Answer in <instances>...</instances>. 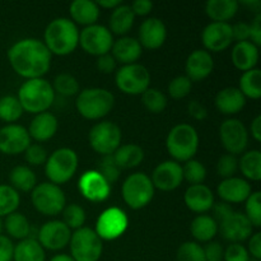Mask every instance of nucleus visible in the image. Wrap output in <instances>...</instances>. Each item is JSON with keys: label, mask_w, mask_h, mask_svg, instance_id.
I'll return each instance as SVG.
<instances>
[{"label": "nucleus", "mask_w": 261, "mask_h": 261, "mask_svg": "<svg viewBox=\"0 0 261 261\" xmlns=\"http://www.w3.org/2000/svg\"><path fill=\"white\" fill-rule=\"evenodd\" d=\"M51 53L43 41L37 38H23L8 50V60L13 70L22 78H42L51 68Z\"/></svg>", "instance_id": "1"}, {"label": "nucleus", "mask_w": 261, "mask_h": 261, "mask_svg": "<svg viewBox=\"0 0 261 261\" xmlns=\"http://www.w3.org/2000/svg\"><path fill=\"white\" fill-rule=\"evenodd\" d=\"M43 43L51 55H70L79 45L78 27L69 18H56L46 27L43 33Z\"/></svg>", "instance_id": "2"}, {"label": "nucleus", "mask_w": 261, "mask_h": 261, "mask_svg": "<svg viewBox=\"0 0 261 261\" xmlns=\"http://www.w3.org/2000/svg\"><path fill=\"white\" fill-rule=\"evenodd\" d=\"M23 111L38 115L47 112L55 101L53 86L46 79L37 78L25 81L19 87L17 96Z\"/></svg>", "instance_id": "3"}, {"label": "nucleus", "mask_w": 261, "mask_h": 261, "mask_svg": "<svg viewBox=\"0 0 261 261\" xmlns=\"http://www.w3.org/2000/svg\"><path fill=\"white\" fill-rule=\"evenodd\" d=\"M166 148L175 162L194 160L199 149V134L189 124H178L171 129L166 139Z\"/></svg>", "instance_id": "4"}, {"label": "nucleus", "mask_w": 261, "mask_h": 261, "mask_svg": "<svg viewBox=\"0 0 261 261\" xmlns=\"http://www.w3.org/2000/svg\"><path fill=\"white\" fill-rule=\"evenodd\" d=\"M115 97L105 88H87L79 92L75 107L81 116L87 120H99L111 112Z\"/></svg>", "instance_id": "5"}, {"label": "nucleus", "mask_w": 261, "mask_h": 261, "mask_svg": "<svg viewBox=\"0 0 261 261\" xmlns=\"http://www.w3.org/2000/svg\"><path fill=\"white\" fill-rule=\"evenodd\" d=\"M78 154L70 148H59L51 153L45 163V175L48 182L60 186L74 177L78 170Z\"/></svg>", "instance_id": "6"}, {"label": "nucleus", "mask_w": 261, "mask_h": 261, "mask_svg": "<svg viewBox=\"0 0 261 261\" xmlns=\"http://www.w3.org/2000/svg\"><path fill=\"white\" fill-rule=\"evenodd\" d=\"M154 186L149 176L144 172L132 173L124 181L121 188L122 199L129 208L138 211L152 201L154 196Z\"/></svg>", "instance_id": "7"}, {"label": "nucleus", "mask_w": 261, "mask_h": 261, "mask_svg": "<svg viewBox=\"0 0 261 261\" xmlns=\"http://www.w3.org/2000/svg\"><path fill=\"white\" fill-rule=\"evenodd\" d=\"M70 256L74 261H98L103 252V244L94 229L79 228L71 233Z\"/></svg>", "instance_id": "8"}, {"label": "nucleus", "mask_w": 261, "mask_h": 261, "mask_svg": "<svg viewBox=\"0 0 261 261\" xmlns=\"http://www.w3.org/2000/svg\"><path fill=\"white\" fill-rule=\"evenodd\" d=\"M31 200L33 206L41 214L55 217L61 214L66 205V198L60 186L51 182H42L36 185L31 191Z\"/></svg>", "instance_id": "9"}, {"label": "nucleus", "mask_w": 261, "mask_h": 261, "mask_svg": "<svg viewBox=\"0 0 261 261\" xmlns=\"http://www.w3.org/2000/svg\"><path fill=\"white\" fill-rule=\"evenodd\" d=\"M121 129L112 121H101L92 126L88 134V142L96 153L105 155H112L115 150L121 145Z\"/></svg>", "instance_id": "10"}, {"label": "nucleus", "mask_w": 261, "mask_h": 261, "mask_svg": "<svg viewBox=\"0 0 261 261\" xmlns=\"http://www.w3.org/2000/svg\"><path fill=\"white\" fill-rule=\"evenodd\" d=\"M116 86L122 93L129 96L143 94L150 84L149 70L142 64H130L122 65L115 75Z\"/></svg>", "instance_id": "11"}, {"label": "nucleus", "mask_w": 261, "mask_h": 261, "mask_svg": "<svg viewBox=\"0 0 261 261\" xmlns=\"http://www.w3.org/2000/svg\"><path fill=\"white\" fill-rule=\"evenodd\" d=\"M114 45V36L107 27L102 24H92L79 31V46L87 54L101 56L110 54Z\"/></svg>", "instance_id": "12"}, {"label": "nucleus", "mask_w": 261, "mask_h": 261, "mask_svg": "<svg viewBox=\"0 0 261 261\" xmlns=\"http://www.w3.org/2000/svg\"><path fill=\"white\" fill-rule=\"evenodd\" d=\"M129 226V218L122 209L112 206L99 214L96 223V232L102 241H114L119 239Z\"/></svg>", "instance_id": "13"}, {"label": "nucleus", "mask_w": 261, "mask_h": 261, "mask_svg": "<svg viewBox=\"0 0 261 261\" xmlns=\"http://www.w3.org/2000/svg\"><path fill=\"white\" fill-rule=\"evenodd\" d=\"M222 145L228 154L237 155L245 153L249 145V132L244 122L237 119H228L219 127Z\"/></svg>", "instance_id": "14"}, {"label": "nucleus", "mask_w": 261, "mask_h": 261, "mask_svg": "<svg viewBox=\"0 0 261 261\" xmlns=\"http://www.w3.org/2000/svg\"><path fill=\"white\" fill-rule=\"evenodd\" d=\"M71 231L63 221H50L41 226L37 233V241L43 250L59 251L69 245Z\"/></svg>", "instance_id": "15"}, {"label": "nucleus", "mask_w": 261, "mask_h": 261, "mask_svg": "<svg viewBox=\"0 0 261 261\" xmlns=\"http://www.w3.org/2000/svg\"><path fill=\"white\" fill-rule=\"evenodd\" d=\"M30 145V134L22 125L8 124L0 129V153L3 154H20L24 153Z\"/></svg>", "instance_id": "16"}, {"label": "nucleus", "mask_w": 261, "mask_h": 261, "mask_svg": "<svg viewBox=\"0 0 261 261\" xmlns=\"http://www.w3.org/2000/svg\"><path fill=\"white\" fill-rule=\"evenodd\" d=\"M78 188L84 199L92 203H101L110 196L111 185L99 175L97 170H91L81 176Z\"/></svg>", "instance_id": "17"}, {"label": "nucleus", "mask_w": 261, "mask_h": 261, "mask_svg": "<svg viewBox=\"0 0 261 261\" xmlns=\"http://www.w3.org/2000/svg\"><path fill=\"white\" fill-rule=\"evenodd\" d=\"M201 41L205 51H208L209 54L222 53L227 50L233 42L231 24L211 22L201 32Z\"/></svg>", "instance_id": "18"}, {"label": "nucleus", "mask_w": 261, "mask_h": 261, "mask_svg": "<svg viewBox=\"0 0 261 261\" xmlns=\"http://www.w3.org/2000/svg\"><path fill=\"white\" fill-rule=\"evenodd\" d=\"M150 180L154 189H158V190H176L184 181L182 166L175 161H165L154 168Z\"/></svg>", "instance_id": "19"}, {"label": "nucleus", "mask_w": 261, "mask_h": 261, "mask_svg": "<svg viewBox=\"0 0 261 261\" xmlns=\"http://www.w3.org/2000/svg\"><path fill=\"white\" fill-rule=\"evenodd\" d=\"M218 229L224 240L232 244H241L245 240L250 239L254 227L245 214L233 212L226 219L219 222Z\"/></svg>", "instance_id": "20"}, {"label": "nucleus", "mask_w": 261, "mask_h": 261, "mask_svg": "<svg viewBox=\"0 0 261 261\" xmlns=\"http://www.w3.org/2000/svg\"><path fill=\"white\" fill-rule=\"evenodd\" d=\"M167 38V28L166 24L158 18H148L143 20L139 27V41L142 48L147 50H157L162 47Z\"/></svg>", "instance_id": "21"}, {"label": "nucleus", "mask_w": 261, "mask_h": 261, "mask_svg": "<svg viewBox=\"0 0 261 261\" xmlns=\"http://www.w3.org/2000/svg\"><path fill=\"white\" fill-rule=\"evenodd\" d=\"M252 193L251 184L241 177H231L222 181L217 188V194L227 204H240L247 200Z\"/></svg>", "instance_id": "22"}, {"label": "nucleus", "mask_w": 261, "mask_h": 261, "mask_svg": "<svg viewBox=\"0 0 261 261\" xmlns=\"http://www.w3.org/2000/svg\"><path fill=\"white\" fill-rule=\"evenodd\" d=\"M214 69L213 56L205 50H195L188 56L185 64L186 76L191 82H201L208 78Z\"/></svg>", "instance_id": "23"}, {"label": "nucleus", "mask_w": 261, "mask_h": 261, "mask_svg": "<svg viewBox=\"0 0 261 261\" xmlns=\"http://www.w3.org/2000/svg\"><path fill=\"white\" fill-rule=\"evenodd\" d=\"M186 206L194 213L203 214L211 211L214 205V194L204 184L190 185L184 195Z\"/></svg>", "instance_id": "24"}, {"label": "nucleus", "mask_w": 261, "mask_h": 261, "mask_svg": "<svg viewBox=\"0 0 261 261\" xmlns=\"http://www.w3.org/2000/svg\"><path fill=\"white\" fill-rule=\"evenodd\" d=\"M59 129V122L55 115L51 112H42L33 117L28 127V134L31 139L38 143H43L55 137Z\"/></svg>", "instance_id": "25"}, {"label": "nucleus", "mask_w": 261, "mask_h": 261, "mask_svg": "<svg viewBox=\"0 0 261 261\" xmlns=\"http://www.w3.org/2000/svg\"><path fill=\"white\" fill-rule=\"evenodd\" d=\"M111 53L112 58L116 60V63L122 64V65H130L139 60L143 48L137 38L124 36L117 41H114Z\"/></svg>", "instance_id": "26"}, {"label": "nucleus", "mask_w": 261, "mask_h": 261, "mask_svg": "<svg viewBox=\"0 0 261 261\" xmlns=\"http://www.w3.org/2000/svg\"><path fill=\"white\" fill-rule=\"evenodd\" d=\"M232 63L234 68L241 71H249L255 69L259 61V47L255 46L251 41L237 42L231 53Z\"/></svg>", "instance_id": "27"}, {"label": "nucleus", "mask_w": 261, "mask_h": 261, "mask_svg": "<svg viewBox=\"0 0 261 261\" xmlns=\"http://www.w3.org/2000/svg\"><path fill=\"white\" fill-rule=\"evenodd\" d=\"M217 110L223 115H237L244 110L246 98L236 87H227L219 91L216 96Z\"/></svg>", "instance_id": "28"}, {"label": "nucleus", "mask_w": 261, "mask_h": 261, "mask_svg": "<svg viewBox=\"0 0 261 261\" xmlns=\"http://www.w3.org/2000/svg\"><path fill=\"white\" fill-rule=\"evenodd\" d=\"M69 13L71 22L86 27L96 24L99 18V8L92 0H75L69 7Z\"/></svg>", "instance_id": "29"}, {"label": "nucleus", "mask_w": 261, "mask_h": 261, "mask_svg": "<svg viewBox=\"0 0 261 261\" xmlns=\"http://www.w3.org/2000/svg\"><path fill=\"white\" fill-rule=\"evenodd\" d=\"M134 20L135 15L134 13H133L130 5H119V7L115 8V9L112 10L111 15H110V32L112 33V36L117 35L124 37V36L133 28Z\"/></svg>", "instance_id": "30"}, {"label": "nucleus", "mask_w": 261, "mask_h": 261, "mask_svg": "<svg viewBox=\"0 0 261 261\" xmlns=\"http://www.w3.org/2000/svg\"><path fill=\"white\" fill-rule=\"evenodd\" d=\"M240 3L236 0H209L205 13L213 22L228 23L239 12Z\"/></svg>", "instance_id": "31"}, {"label": "nucleus", "mask_w": 261, "mask_h": 261, "mask_svg": "<svg viewBox=\"0 0 261 261\" xmlns=\"http://www.w3.org/2000/svg\"><path fill=\"white\" fill-rule=\"evenodd\" d=\"M218 223L216 219L206 214H199L190 224V232L194 239L199 242H211L218 233Z\"/></svg>", "instance_id": "32"}, {"label": "nucleus", "mask_w": 261, "mask_h": 261, "mask_svg": "<svg viewBox=\"0 0 261 261\" xmlns=\"http://www.w3.org/2000/svg\"><path fill=\"white\" fill-rule=\"evenodd\" d=\"M115 163L120 170H130L138 167L144 160V152L137 144L120 145L112 154Z\"/></svg>", "instance_id": "33"}, {"label": "nucleus", "mask_w": 261, "mask_h": 261, "mask_svg": "<svg viewBox=\"0 0 261 261\" xmlns=\"http://www.w3.org/2000/svg\"><path fill=\"white\" fill-rule=\"evenodd\" d=\"M13 261H46L45 250L37 240L28 237L14 246Z\"/></svg>", "instance_id": "34"}, {"label": "nucleus", "mask_w": 261, "mask_h": 261, "mask_svg": "<svg viewBox=\"0 0 261 261\" xmlns=\"http://www.w3.org/2000/svg\"><path fill=\"white\" fill-rule=\"evenodd\" d=\"M3 228L7 231L8 236L18 240V241L28 239L31 236V231H32L27 217L18 212L5 217V221L3 222Z\"/></svg>", "instance_id": "35"}, {"label": "nucleus", "mask_w": 261, "mask_h": 261, "mask_svg": "<svg viewBox=\"0 0 261 261\" xmlns=\"http://www.w3.org/2000/svg\"><path fill=\"white\" fill-rule=\"evenodd\" d=\"M10 186L14 190L22 193H30L37 185L36 173L27 166H17L9 173Z\"/></svg>", "instance_id": "36"}, {"label": "nucleus", "mask_w": 261, "mask_h": 261, "mask_svg": "<svg viewBox=\"0 0 261 261\" xmlns=\"http://www.w3.org/2000/svg\"><path fill=\"white\" fill-rule=\"evenodd\" d=\"M239 168L242 175L251 181H260L261 178V153L260 150L252 149L245 152L239 161Z\"/></svg>", "instance_id": "37"}, {"label": "nucleus", "mask_w": 261, "mask_h": 261, "mask_svg": "<svg viewBox=\"0 0 261 261\" xmlns=\"http://www.w3.org/2000/svg\"><path fill=\"white\" fill-rule=\"evenodd\" d=\"M239 89L245 98L259 99L261 97V71L260 69H251L242 73L240 78Z\"/></svg>", "instance_id": "38"}, {"label": "nucleus", "mask_w": 261, "mask_h": 261, "mask_svg": "<svg viewBox=\"0 0 261 261\" xmlns=\"http://www.w3.org/2000/svg\"><path fill=\"white\" fill-rule=\"evenodd\" d=\"M23 109L19 101L14 96L0 97V120L8 124H14L22 117Z\"/></svg>", "instance_id": "39"}, {"label": "nucleus", "mask_w": 261, "mask_h": 261, "mask_svg": "<svg viewBox=\"0 0 261 261\" xmlns=\"http://www.w3.org/2000/svg\"><path fill=\"white\" fill-rule=\"evenodd\" d=\"M20 204V196L10 185H0V218L17 212Z\"/></svg>", "instance_id": "40"}, {"label": "nucleus", "mask_w": 261, "mask_h": 261, "mask_svg": "<svg viewBox=\"0 0 261 261\" xmlns=\"http://www.w3.org/2000/svg\"><path fill=\"white\" fill-rule=\"evenodd\" d=\"M55 94H60L64 97L78 96L79 93V83L75 76L68 73H61L55 76L54 83L51 84Z\"/></svg>", "instance_id": "41"}, {"label": "nucleus", "mask_w": 261, "mask_h": 261, "mask_svg": "<svg viewBox=\"0 0 261 261\" xmlns=\"http://www.w3.org/2000/svg\"><path fill=\"white\" fill-rule=\"evenodd\" d=\"M142 102L145 109L152 114H161L167 107V97L163 92L155 88H148L142 94Z\"/></svg>", "instance_id": "42"}, {"label": "nucleus", "mask_w": 261, "mask_h": 261, "mask_svg": "<svg viewBox=\"0 0 261 261\" xmlns=\"http://www.w3.org/2000/svg\"><path fill=\"white\" fill-rule=\"evenodd\" d=\"M63 214V222L66 224L69 229H76L83 228L84 223H86V212L78 204H69L65 205V208L61 212Z\"/></svg>", "instance_id": "43"}, {"label": "nucleus", "mask_w": 261, "mask_h": 261, "mask_svg": "<svg viewBox=\"0 0 261 261\" xmlns=\"http://www.w3.org/2000/svg\"><path fill=\"white\" fill-rule=\"evenodd\" d=\"M182 176L190 185H200L206 178V168L199 161L190 160L182 166Z\"/></svg>", "instance_id": "44"}, {"label": "nucleus", "mask_w": 261, "mask_h": 261, "mask_svg": "<svg viewBox=\"0 0 261 261\" xmlns=\"http://www.w3.org/2000/svg\"><path fill=\"white\" fill-rule=\"evenodd\" d=\"M176 261H205L203 246L195 241L184 242L176 252Z\"/></svg>", "instance_id": "45"}, {"label": "nucleus", "mask_w": 261, "mask_h": 261, "mask_svg": "<svg viewBox=\"0 0 261 261\" xmlns=\"http://www.w3.org/2000/svg\"><path fill=\"white\" fill-rule=\"evenodd\" d=\"M246 205H245V212H246V218L249 219L250 223L252 224V227H256L259 228L261 226V194L260 191H255L251 193V195L247 198V200L245 201Z\"/></svg>", "instance_id": "46"}, {"label": "nucleus", "mask_w": 261, "mask_h": 261, "mask_svg": "<svg viewBox=\"0 0 261 261\" xmlns=\"http://www.w3.org/2000/svg\"><path fill=\"white\" fill-rule=\"evenodd\" d=\"M193 88V82L186 75H178L168 84V94L173 99H182L189 96Z\"/></svg>", "instance_id": "47"}, {"label": "nucleus", "mask_w": 261, "mask_h": 261, "mask_svg": "<svg viewBox=\"0 0 261 261\" xmlns=\"http://www.w3.org/2000/svg\"><path fill=\"white\" fill-rule=\"evenodd\" d=\"M97 171H98L99 175H101L110 185H111V184H115L119 180L120 172H121V170H120V168L117 167L116 163H115L112 155H105V157H102V160L99 161L98 163V170Z\"/></svg>", "instance_id": "48"}, {"label": "nucleus", "mask_w": 261, "mask_h": 261, "mask_svg": "<svg viewBox=\"0 0 261 261\" xmlns=\"http://www.w3.org/2000/svg\"><path fill=\"white\" fill-rule=\"evenodd\" d=\"M237 171H239V160H237L236 155H232L227 153V154H223L218 160V163H217V173L221 177H223V180L234 177Z\"/></svg>", "instance_id": "49"}, {"label": "nucleus", "mask_w": 261, "mask_h": 261, "mask_svg": "<svg viewBox=\"0 0 261 261\" xmlns=\"http://www.w3.org/2000/svg\"><path fill=\"white\" fill-rule=\"evenodd\" d=\"M47 150L45 149V147L38 144V143H36V144H32V143H31V145L24 152L25 161H27L28 165L31 166L45 165L46 161H47Z\"/></svg>", "instance_id": "50"}, {"label": "nucleus", "mask_w": 261, "mask_h": 261, "mask_svg": "<svg viewBox=\"0 0 261 261\" xmlns=\"http://www.w3.org/2000/svg\"><path fill=\"white\" fill-rule=\"evenodd\" d=\"M223 261H250V255L244 245L231 244L224 250Z\"/></svg>", "instance_id": "51"}, {"label": "nucleus", "mask_w": 261, "mask_h": 261, "mask_svg": "<svg viewBox=\"0 0 261 261\" xmlns=\"http://www.w3.org/2000/svg\"><path fill=\"white\" fill-rule=\"evenodd\" d=\"M204 249V255H205V261H223L224 249L219 242L211 241L206 244Z\"/></svg>", "instance_id": "52"}, {"label": "nucleus", "mask_w": 261, "mask_h": 261, "mask_svg": "<svg viewBox=\"0 0 261 261\" xmlns=\"http://www.w3.org/2000/svg\"><path fill=\"white\" fill-rule=\"evenodd\" d=\"M116 60L112 58L111 54H105V55H101L97 58L96 66L101 73L103 74H111L116 70Z\"/></svg>", "instance_id": "53"}, {"label": "nucleus", "mask_w": 261, "mask_h": 261, "mask_svg": "<svg viewBox=\"0 0 261 261\" xmlns=\"http://www.w3.org/2000/svg\"><path fill=\"white\" fill-rule=\"evenodd\" d=\"M14 244L8 236L0 234V261H13Z\"/></svg>", "instance_id": "54"}, {"label": "nucleus", "mask_w": 261, "mask_h": 261, "mask_svg": "<svg viewBox=\"0 0 261 261\" xmlns=\"http://www.w3.org/2000/svg\"><path fill=\"white\" fill-rule=\"evenodd\" d=\"M231 28L233 41H237V42L250 41V24L245 22H239L236 24L231 25Z\"/></svg>", "instance_id": "55"}, {"label": "nucleus", "mask_w": 261, "mask_h": 261, "mask_svg": "<svg viewBox=\"0 0 261 261\" xmlns=\"http://www.w3.org/2000/svg\"><path fill=\"white\" fill-rule=\"evenodd\" d=\"M247 252L251 257H254L256 261L261 260V233L256 232V233L251 234L249 240V246H247Z\"/></svg>", "instance_id": "56"}, {"label": "nucleus", "mask_w": 261, "mask_h": 261, "mask_svg": "<svg viewBox=\"0 0 261 261\" xmlns=\"http://www.w3.org/2000/svg\"><path fill=\"white\" fill-rule=\"evenodd\" d=\"M188 112L193 119L199 120H205L208 116V111H206L205 106L203 103H200L199 101H191L188 105Z\"/></svg>", "instance_id": "57"}, {"label": "nucleus", "mask_w": 261, "mask_h": 261, "mask_svg": "<svg viewBox=\"0 0 261 261\" xmlns=\"http://www.w3.org/2000/svg\"><path fill=\"white\" fill-rule=\"evenodd\" d=\"M133 13L134 15H139V17H145V15L149 14L150 12L153 10V3L149 2V0H135L132 5Z\"/></svg>", "instance_id": "58"}, {"label": "nucleus", "mask_w": 261, "mask_h": 261, "mask_svg": "<svg viewBox=\"0 0 261 261\" xmlns=\"http://www.w3.org/2000/svg\"><path fill=\"white\" fill-rule=\"evenodd\" d=\"M212 209H213V212H214L213 218L216 219L217 223L222 222L223 219H226L229 214L233 213V209H232V206L229 205V204L224 203V201H221V203H218V204H214L213 208Z\"/></svg>", "instance_id": "59"}, {"label": "nucleus", "mask_w": 261, "mask_h": 261, "mask_svg": "<svg viewBox=\"0 0 261 261\" xmlns=\"http://www.w3.org/2000/svg\"><path fill=\"white\" fill-rule=\"evenodd\" d=\"M250 40L254 43L255 46L261 45V14L255 17V19L252 20V23L250 24Z\"/></svg>", "instance_id": "60"}, {"label": "nucleus", "mask_w": 261, "mask_h": 261, "mask_svg": "<svg viewBox=\"0 0 261 261\" xmlns=\"http://www.w3.org/2000/svg\"><path fill=\"white\" fill-rule=\"evenodd\" d=\"M250 133H251V137L254 138L256 142H261V116L260 115H257V116L251 121V125H250Z\"/></svg>", "instance_id": "61"}, {"label": "nucleus", "mask_w": 261, "mask_h": 261, "mask_svg": "<svg viewBox=\"0 0 261 261\" xmlns=\"http://www.w3.org/2000/svg\"><path fill=\"white\" fill-rule=\"evenodd\" d=\"M96 4L98 8L114 10L115 8H117L119 5H121L122 3H121V0H97Z\"/></svg>", "instance_id": "62"}, {"label": "nucleus", "mask_w": 261, "mask_h": 261, "mask_svg": "<svg viewBox=\"0 0 261 261\" xmlns=\"http://www.w3.org/2000/svg\"><path fill=\"white\" fill-rule=\"evenodd\" d=\"M50 261H74V259L68 254H58L51 257Z\"/></svg>", "instance_id": "63"}, {"label": "nucleus", "mask_w": 261, "mask_h": 261, "mask_svg": "<svg viewBox=\"0 0 261 261\" xmlns=\"http://www.w3.org/2000/svg\"><path fill=\"white\" fill-rule=\"evenodd\" d=\"M2 232H3V221L2 218H0V234H2Z\"/></svg>", "instance_id": "64"}]
</instances>
